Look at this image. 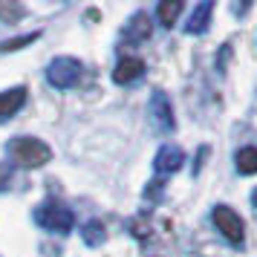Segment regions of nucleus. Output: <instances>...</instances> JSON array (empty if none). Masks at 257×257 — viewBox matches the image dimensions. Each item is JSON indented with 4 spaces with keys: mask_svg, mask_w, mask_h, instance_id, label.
Returning a JSON list of instances; mask_svg holds the SVG:
<instances>
[{
    "mask_svg": "<svg viewBox=\"0 0 257 257\" xmlns=\"http://www.w3.org/2000/svg\"><path fill=\"white\" fill-rule=\"evenodd\" d=\"M9 156L18 168H41L52 159V148L35 136H18L9 142Z\"/></svg>",
    "mask_w": 257,
    "mask_h": 257,
    "instance_id": "nucleus-1",
    "label": "nucleus"
},
{
    "mask_svg": "<svg viewBox=\"0 0 257 257\" xmlns=\"http://www.w3.org/2000/svg\"><path fill=\"white\" fill-rule=\"evenodd\" d=\"M81 61L78 58H70V55H58V58L49 61L47 67V81L55 87V90H70L75 84L81 81Z\"/></svg>",
    "mask_w": 257,
    "mask_h": 257,
    "instance_id": "nucleus-2",
    "label": "nucleus"
},
{
    "mask_svg": "<svg viewBox=\"0 0 257 257\" xmlns=\"http://www.w3.org/2000/svg\"><path fill=\"white\" fill-rule=\"evenodd\" d=\"M35 220H38V225H44L47 231L70 234L72 225H75V214H72L67 205H61V202H44V205L35 211Z\"/></svg>",
    "mask_w": 257,
    "mask_h": 257,
    "instance_id": "nucleus-3",
    "label": "nucleus"
},
{
    "mask_svg": "<svg viewBox=\"0 0 257 257\" xmlns=\"http://www.w3.org/2000/svg\"><path fill=\"white\" fill-rule=\"evenodd\" d=\"M211 220H214V225H217V231L228 240L231 245H240L243 243V220H240V214L234 208H228V205H217V208L211 211Z\"/></svg>",
    "mask_w": 257,
    "mask_h": 257,
    "instance_id": "nucleus-4",
    "label": "nucleus"
},
{
    "mask_svg": "<svg viewBox=\"0 0 257 257\" xmlns=\"http://www.w3.org/2000/svg\"><path fill=\"white\" fill-rule=\"evenodd\" d=\"M151 116L159 130H174V110H171V101L162 90H156L151 98Z\"/></svg>",
    "mask_w": 257,
    "mask_h": 257,
    "instance_id": "nucleus-5",
    "label": "nucleus"
},
{
    "mask_svg": "<svg viewBox=\"0 0 257 257\" xmlns=\"http://www.w3.org/2000/svg\"><path fill=\"white\" fill-rule=\"evenodd\" d=\"M182 162H185V153H182V148H176V145H162V148H159V153H156V162H153V168H156L159 174H174V171H179V168H182Z\"/></svg>",
    "mask_w": 257,
    "mask_h": 257,
    "instance_id": "nucleus-6",
    "label": "nucleus"
},
{
    "mask_svg": "<svg viewBox=\"0 0 257 257\" xmlns=\"http://www.w3.org/2000/svg\"><path fill=\"white\" fill-rule=\"evenodd\" d=\"M142 72H145L142 58L127 55V58H121L116 64V70H113V81H116V84H133L136 78H142Z\"/></svg>",
    "mask_w": 257,
    "mask_h": 257,
    "instance_id": "nucleus-7",
    "label": "nucleus"
},
{
    "mask_svg": "<svg viewBox=\"0 0 257 257\" xmlns=\"http://www.w3.org/2000/svg\"><path fill=\"white\" fill-rule=\"evenodd\" d=\"M24 101H26V87H12V90L0 93V121H9L24 107Z\"/></svg>",
    "mask_w": 257,
    "mask_h": 257,
    "instance_id": "nucleus-8",
    "label": "nucleus"
},
{
    "mask_svg": "<svg viewBox=\"0 0 257 257\" xmlns=\"http://www.w3.org/2000/svg\"><path fill=\"white\" fill-rule=\"evenodd\" d=\"M211 12H214V3H211V0H202L197 9L191 12V18H188V24H185L188 35H202L211 24Z\"/></svg>",
    "mask_w": 257,
    "mask_h": 257,
    "instance_id": "nucleus-9",
    "label": "nucleus"
},
{
    "mask_svg": "<svg viewBox=\"0 0 257 257\" xmlns=\"http://www.w3.org/2000/svg\"><path fill=\"white\" fill-rule=\"evenodd\" d=\"M124 38H127V41H148V38H151V18L145 12L133 15L127 29H124Z\"/></svg>",
    "mask_w": 257,
    "mask_h": 257,
    "instance_id": "nucleus-10",
    "label": "nucleus"
},
{
    "mask_svg": "<svg viewBox=\"0 0 257 257\" xmlns=\"http://www.w3.org/2000/svg\"><path fill=\"white\" fill-rule=\"evenodd\" d=\"M234 162H237V171L243 176L257 174V148H240L237 156H234Z\"/></svg>",
    "mask_w": 257,
    "mask_h": 257,
    "instance_id": "nucleus-11",
    "label": "nucleus"
},
{
    "mask_svg": "<svg viewBox=\"0 0 257 257\" xmlns=\"http://www.w3.org/2000/svg\"><path fill=\"white\" fill-rule=\"evenodd\" d=\"M179 12H182V0H162V3H159V9H156V15H159L162 26H168V29L176 24Z\"/></svg>",
    "mask_w": 257,
    "mask_h": 257,
    "instance_id": "nucleus-12",
    "label": "nucleus"
},
{
    "mask_svg": "<svg viewBox=\"0 0 257 257\" xmlns=\"http://www.w3.org/2000/svg\"><path fill=\"white\" fill-rule=\"evenodd\" d=\"M81 237H84V243H87V245H101V243H104V237H107L104 225H101L98 220H90L87 225H84Z\"/></svg>",
    "mask_w": 257,
    "mask_h": 257,
    "instance_id": "nucleus-13",
    "label": "nucleus"
},
{
    "mask_svg": "<svg viewBox=\"0 0 257 257\" xmlns=\"http://www.w3.org/2000/svg\"><path fill=\"white\" fill-rule=\"evenodd\" d=\"M0 18H3L6 24H15L18 18H24V6L9 3V0H0Z\"/></svg>",
    "mask_w": 257,
    "mask_h": 257,
    "instance_id": "nucleus-14",
    "label": "nucleus"
},
{
    "mask_svg": "<svg viewBox=\"0 0 257 257\" xmlns=\"http://www.w3.org/2000/svg\"><path fill=\"white\" fill-rule=\"evenodd\" d=\"M9 179H12V165H0V191L6 188Z\"/></svg>",
    "mask_w": 257,
    "mask_h": 257,
    "instance_id": "nucleus-15",
    "label": "nucleus"
},
{
    "mask_svg": "<svg viewBox=\"0 0 257 257\" xmlns=\"http://www.w3.org/2000/svg\"><path fill=\"white\" fill-rule=\"evenodd\" d=\"M251 205H254V208H257V188H254V191H251Z\"/></svg>",
    "mask_w": 257,
    "mask_h": 257,
    "instance_id": "nucleus-16",
    "label": "nucleus"
}]
</instances>
